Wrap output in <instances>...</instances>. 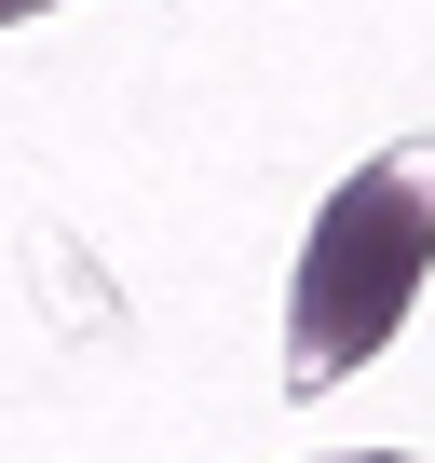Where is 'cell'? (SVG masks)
<instances>
[{
    "mask_svg": "<svg viewBox=\"0 0 435 463\" xmlns=\"http://www.w3.org/2000/svg\"><path fill=\"white\" fill-rule=\"evenodd\" d=\"M421 273H435V137L354 164V177L313 204V232H300V287H286V395L354 382V368L408 327Z\"/></svg>",
    "mask_w": 435,
    "mask_h": 463,
    "instance_id": "cell-1",
    "label": "cell"
},
{
    "mask_svg": "<svg viewBox=\"0 0 435 463\" xmlns=\"http://www.w3.org/2000/svg\"><path fill=\"white\" fill-rule=\"evenodd\" d=\"M14 14H55V0H0V28H14Z\"/></svg>",
    "mask_w": 435,
    "mask_h": 463,
    "instance_id": "cell-2",
    "label": "cell"
},
{
    "mask_svg": "<svg viewBox=\"0 0 435 463\" xmlns=\"http://www.w3.org/2000/svg\"><path fill=\"white\" fill-rule=\"evenodd\" d=\"M340 463H408V449H340Z\"/></svg>",
    "mask_w": 435,
    "mask_h": 463,
    "instance_id": "cell-3",
    "label": "cell"
}]
</instances>
